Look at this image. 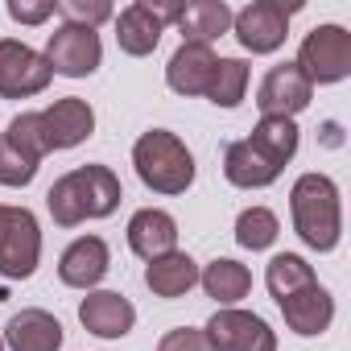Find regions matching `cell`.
<instances>
[{
  "mask_svg": "<svg viewBox=\"0 0 351 351\" xmlns=\"http://www.w3.org/2000/svg\"><path fill=\"white\" fill-rule=\"evenodd\" d=\"M95 132V112L87 99L66 95L46 112H25L0 136V182L5 186H29L38 161L50 149H75Z\"/></svg>",
  "mask_w": 351,
  "mask_h": 351,
  "instance_id": "obj_1",
  "label": "cell"
},
{
  "mask_svg": "<svg viewBox=\"0 0 351 351\" xmlns=\"http://www.w3.org/2000/svg\"><path fill=\"white\" fill-rule=\"evenodd\" d=\"M124 191H120V178L108 169V165H79L71 173L50 186L46 195V207L54 215L58 228H75L83 219H104L120 207Z\"/></svg>",
  "mask_w": 351,
  "mask_h": 351,
  "instance_id": "obj_2",
  "label": "cell"
},
{
  "mask_svg": "<svg viewBox=\"0 0 351 351\" xmlns=\"http://www.w3.org/2000/svg\"><path fill=\"white\" fill-rule=\"evenodd\" d=\"M289 211H293V228L298 236L314 248V252H330L339 244L343 232V215H339V191L326 173H302L289 191Z\"/></svg>",
  "mask_w": 351,
  "mask_h": 351,
  "instance_id": "obj_3",
  "label": "cell"
},
{
  "mask_svg": "<svg viewBox=\"0 0 351 351\" xmlns=\"http://www.w3.org/2000/svg\"><path fill=\"white\" fill-rule=\"evenodd\" d=\"M132 165H136V178L157 191V195H182L191 182H195V157L191 149L165 132V128H153L136 141L132 149Z\"/></svg>",
  "mask_w": 351,
  "mask_h": 351,
  "instance_id": "obj_4",
  "label": "cell"
},
{
  "mask_svg": "<svg viewBox=\"0 0 351 351\" xmlns=\"http://www.w3.org/2000/svg\"><path fill=\"white\" fill-rule=\"evenodd\" d=\"M42 261V232L34 211L0 203V277L25 281Z\"/></svg>",
  "mask_w": 351,
  "mask_h": 351,
  "instance_id": "obj_5",
  "label": "cell"
},
{
  "mask_svg": "<svg viewBox=\"0 0 351 351\" xmlns=\"http://www.w3.org/2000/svg\"><path fill=\"white\" fill-rule=\"evenodd\" d=\"M293 66L306 75L310 87L314 83H339V79H347L351 75V34L343 25H318V29H310Z\"/></svg>",
  "mask_w": 351,
  "mask_h": 351,
  "instance_id": "obj_6",
  "label": "cell"
},
{
  "mask_svg": "<svg viewBox=\"0 0 351 351\" xmlns=\"http://www.w3.org/2000/svg\"><path fill=\"white\" fill-rule=\"evenodd\" d=\"M298 9H302L298 0H293V5H281V0H252L248 9H240L232 17L240 46L252 50V54H273L289 38V17Z\"/></svg>",
  "mask_w": 351,
  "mask_h": 351,
  "instance_id": "obj_7",
  "label": "cell"
},
{
  "mask_svg": "<svg viewBox=\"0 0 351 351\" xmlns=\"http://www.w3.org/2000/svg\"><path fill=\"white\" fill-rule=\"evenodd\" d=\"M50 79H54V71L38 50H29L25 42H13V38L0 42V95L5 99H29V95L46 91Z\"/></svg>",
  "mask_w": 351,
  "mask_h": 351,
  "instance_id": "obj_8",
  "label": "cell"
},
{
  "mask_svg": "<svg viewBox=\"0 0 351 351\" xmlns=\"http://www.w3.org/2000/svg\"><path fill=\"white\" fill-rule=\"evenodd\" d=\"M54 75H66V79H87L99 58H104V46H99V34L87 29V25H58L46 42V54Z\"/></svg>",
  "mask_w": 351,
  "mask_h": 351,
  "instance_id": "obj_9",
  "label": "cell"
},
{
  "mask_svg": "<svg viewBox=\"0 0 351 351\" xmlns=\"http://www.w3.org/2000/svg\"><path fill=\"white\" fill-rule=\"evenodd\" d=\"M178 17V5H149V0H136V5H128L120 17H116V42L124 54L132 58H145L157 50L165 25Z\"/></svg>",
  "mask_w": 351,
  "mask_h": 351,
  "instance_id": "obj_10",
  "label": "cell"
},
{
  "mask_svg": "<svg viewBox=\"0 0 351 351\" xmlns=\"http://www.w3.org/2000/svg\"><path fill=\"white\" fill-rule=\"evenodd\" d=\"M203 335L215 351H277V335L269 330V322L248 310H215Z\"/></svg>",
  "mask_w": 351,
  "mask_h": 351,
  "instance_id": "obj_11",
  "label": "cell"
},
{
  "mask_svg": "<svg viewBox=\"0 0 351 351\" xmlns=\"http://www.w3.org/2000/svg\"><path fill=\"white\" fill-rule=\"evenodd\" d=\"M310 95H314V87L306 83V75H302L293 62H281V66H273V71L261 79L256 108H261V116L293 120V116L310 104Z\"/></svg>",
  "mask_w": 351,
  "mask_h": 351,
  "instance_id": "obj_12",
  "label": "cell"
},
{
  "mask_svg": "<svg viewBox=\"0 0 351 351\" xmlns=\"http://www.w3.org/2000/svg\"><path fill=\"white\" fill-rule=\"evenodd\" d=\"M79 322L99 335V339H124L136 322V310L124 293H112V289H95L79 302Z\"/></svg>",
  "mask_w": 351,
  "mask_h": 351,
  "instance_id": "obj_13",
  "label": "cell"
},
{
  "mask_svg": "<svg viewBox=\"0 0 351 351\" xmlns=\"http://www.w3.org/2000/svg\"><path fill=\"white\" fill-rule=\"evenodd\" d=\"M215 54L211 46H191L182 42L178 50H173L169 66H165V83L178 91V95H207L211 87V75H215Z\"/></svg>",
  "mask_w": 351,
  "mask_h": 351,
  "instance_id": "obj_14",
  "label": "cell"
},
{
  "mask_svg": "<svg viewBox=\"0 0 351 351\" xmlns=\"http://www.w3.org/2000/svg\"><path fill=\"white\" fill-rule=\"evenodd\" d=\"M108 265H112L108 244H104L99 236H83V240H75V244L62 252V261H58V277H62V285L91 289V285L104 281Z\"/></svg>",
  "mask_w": 351,
  "mask_h": 351,
  "instance_id": "obj_15",
  "label": "cell"
},
{
  "mask_svg": "<svg viewBox=\"0 0 351 351\" xmlns=\"http://www.w3.org/2000/svg\"><path fill=\"white\" fill-rule=\"evenodd\" d=\"M232 9L223 0H195V5H178V17L173 25L182 29V42L191 46H211L215 38H223L232 29Z\"/></svg>",
  "mask_w": 351,
  "mask_h": 351,
  "instance_id": "obj_16",
  "label": "cell"
},
{
  "mask_svg": "<svg viewBox=\"0 0 351 351\" xmlns=\"http://www.w3.org/2000/svg\"><path fill=\"white\" fill-rule=\"evenodd\" d=\"M281 306V314H285V322H289V330H298V335H322L326 326H330V318H335V302H330V293L314 281V285H306V289H298V293H289L285 302H277Z\"/></svg>",
  "mask_w": 351,
  "mask_h": 351,
  "instance_id": "obj_17",
  "label": "cell"
},
{
  "mask_svg": "<svg viewBox=\"0 0 351 351\" xmlns=\"http://www.w3.org/2000/svg\"><path fill=\"white\" fill-rule=\"evenodd\" d=\"M173 244H178V223H173V215L165 211H136L132 223H128V248L141 256V261H157L165 252H173Z\"/></svg>",
  "mask_w": 351,
  "mask_h": 351,
  "instance_id": "obj_18",
  "label": "cell"
},
{
  "mask_svg": "<svg viewBox=\"0 0 351 351\" xmlns=\"http://www.w3.org/2000/svg\"><path fill=\"white\" fill-rule=\"evenodd\" d=\"M5 343L13 351H58L62 347V322L46 310H21L9 318Z\"/></svg>",
  "mask_w": 351,
  "mask_h": 351,
  "instance_id": "obj_19",
  "label": "cell"
},
{
  "mask_svg": "<svg viewBox=\"0 0 351 351\" xmlns=\"http://www.w3.org/2000/svg\"><path fill=\"white\" fill-rule=\"evenodd\" d=\"M223 173H228V182H232V186L261 191V186L277 182L281 165H273L252 141H236V145H228V153H223Z\"/></svg>",
  "mask_w": 351,
  "mask_h": 351,
  "instance_id": "obj_20",
  "label": "cell"
},
{
  "mask_svg": "<svg viewBox=\"0 0 351 351\" xmlns=\"http://www.w3.org/2000/svg\"><path fill=\"white\" fill-rule=\"evenodd\" d=\"M195 281H199V265L186 252H165L145 265V285L153 289V298H182Z\"/></svg>",
  "mask_w": 351,
  "mask_h": 351,
  "instance_id": "obj_21",
  "label": "cell"
},
{
  "mask_svg": "<svg viewBox=\"0 0 351 351\" xmlns=\"http://www.w3.org/2000/svg\"><path fill=\"white\" fill-rule=\"evenodd\" d=\"M199 281H203V289H207V298H215L219 306H232V302H240V298H248V289H252V273L240 265V261H211L203 273H199Z\"/></svg>",
  "mask_w": 351,
  "mask_h": 351,
  "instance_id": "obj_22",
  "label": "cell"
},
{
  "mask_svg": "<svg viewBox=\"0 0 351 351\" xmlns=\"http://www.w3.org/2000/svg\"><path fill=\"white\" fill-rule=\"evenodd\" d=\"M248 141H252L273 165L285 169V161L298 153V124H293V120H277V116H261V124L252 128Z\"/></svg>",
  "mask_w": 351,
  "mask_h": 351,
  "instance_id": "obj_23",
  "label": "cell"
},
{
  "mask_svg": "<svg viewBox=\"0 0 351 351\" xmlns=\"http://www.w3.org/2000/svg\"><path fill=\"white\" fill-rule=\"evenodd\" d=\"M265 281H269V293H273L277 302H285L289 293H298V289L314 285L318 277H314V269H310L302 256H293V252H281V256H273V261H269V273H265Z\"/></svg>",
  "mask_w": 351,
  "mask_h": 351,
  "instance_id": "obj_24",
  "label": "cell"
},
{
  "mask_svg": "<svg viewBox=\"0 0 351 351\" xmlns=\"http://www.w3.org/2000/svg\"><path fill=\"white\" fill-rule=\"evenodd\" d=\"M244 87H248V62L219 58L215 62V75H211V87H207V99L219 104V108H236L244 99Z\"/></svg>",
  "mask_w": 351,
  "mask_h": 351,
  "instance_id": "obj_25",
  "label": "cell"
},
{
  "mask_svg": "<svg viewBox=\"0 0 351 351\" xmlns=\"http://www.w3.org/2000/svg\"><path fill=\"white\" fill-rule=\"evenodd\" d=\"M277 232H281V223H277V215L269 207H248L236 219V240H240V248H252V252L269 248L277 240Z\"/></svg>",
  "mask_w": 351,
  "mask_h": 351,
  "instance_id": "obj_26",
  "label": "cell"
},
{
  "mask_svg": "<svg viewBox=\"0 0 351 351\" xmlns=\"http://www.w3.org/2000/svg\"><path fill=\"white\" fill-rule=\"evenodd\" d=\"M54 13H62L66 25H87V29H95L99 21L112 17V5H108V0H54Z\"/></svg>",
  "mask_w": 351,
  "mask_h": 351,
  "instance_id": "obj_27",
  "label": "cell"
},
{
  "mask_svg": "<svg viewBox=\"0 0 351 351\" xmlns=\"http://www.w3.org/2000/svg\"><path fill=\"white\" fill-rule=\"evenodd\" d=\"M157 351H215V347H211V339H207L203 330L178 326V330H169V335L157 343Z\"/></svg>",
  "mask_w": 351,
  "mask_h": 351,
  "instance_id": "obj_28",
  "label": "cell"
},
{
  "mask_svg": "<svg viewBox=\"0 0 351 351\" xmlns=\"http://www.w3.org/2000/svg\"><path fill=\"white\" fill-rule=\"evenodd\" d=\"M9 17L21 21V25H42L46 17H54V0H38V5H29V0H9Z\"/></svg>",
  "mask_w": 351,
  "mask_h": 351,
  "instance_id": "obj_29",
  "label": "cell"
},
{
  "mask_svg": "<svg viewBox=\"0 0 351 351\" xmlns=\"http://www.w3.org/2000/svg\"><path fill=\"white\" fill-rule=\"evenodd\" d=\"M0 351H5V339H0Z\"/></svg>",
  "mask_w": 351,
  "mask_h": 351,
  "instance_id": "obj_30",
  "label": "cell"
}]
</instances>
